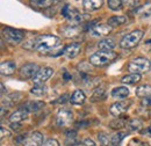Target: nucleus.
Instances as JSON below:
<instances>
[{
  "label": "nucleus",
  "mask_w": 151,
  "mask_h": 146,
  "mask_svg": "<svg viewBox=\"0 0 151 146\" xmlns=\"http://www.w3.org/2000/svg\"><path fill=\"white\" fill-rule=\"evenodd\" d=\"M64 44L54 35H41L35 37V50L42 55L58 56L64 52Z\"/></svg>",
  "instance_id": "1"
},
{
  "label": "nucleus",
  "mask_w": 151,
  "mask_h": 146,
  "mask_svg": "<svg viewBox=\"0 0 151 146\" xmlns=\"http://www.w3.org/2000/svg\"><path fill=\"white\" fill-rule=\"evenodd\" d=\"M117 58V54L114 51H98L90 57V63L94 66H106Z\"/></svg>",
  "instance_id": "2"
},
{
  "label": "nucleus",
  "mask_w": 151,
  "mask_h": 146,
  "mask_svg": "<svg viewBox=\"0 0 151 146\" xmlns=\"http://www.w3.org/2000/svg\"><path fill=\"white\" fill-rule=\"evenodd\" d=\"M143 37V31L142 30H134L132 33L127 34L126 36L123 37L120 42V47L123 48V49H130L136 47L139 41L142 39Z\"/></svg>",
  "instance_id": "3"
},
{
  "label": "nucleus",
  "mask_w": 151,
  "mask_h": 146,
  "mask_svg": "<svg viewBox=\"0 0 151 146\" xmlns=\"http://www.w3.org/2000/svg\"><path fill=\"white\" fill-rule=\"evenodd\" d=\"M150 66H151L150 62H149L148 59L141 57V58H136V59H134L132 62L129 63V65H128V70H129V72L139 74V73L149 71Z\"/></svg>",
  "instance_id": "4"
},
{
  "label": "nucleus",
  "mask_w": 151,
  "mask_h": 146,
  "mask_svg": "<svg viewBox=\"0 0 151 146\" xmlns=\"http://www.w3.org/2000/svg\"><path fill=\"white\" fill-rule=\"evenodd\" d=\"M2 36H4V38H5L9 44L15 45V44L20 43V42L23 39L24 35H23L22 31H20V30H18V29L5 28V29L2 30Z\"/></svg>",
  "instance_id": "5"
},
{
  "label": "nucleus",
  "mask_w": 151,
  "mask_h": 146,
  "mask_svg": "<svg viewBox=\"0 0 151 146\" xmlns=\"http://www.w3.org/2000/svg\"><path fill=\"white\" fill-rule=\"evenodd\" d=\"M72 120H73V114L68 108L60 109L57 114V125L58 127H62V128L68 127V125H70Z\"/></svg>",
  "instance_id": "6"
},
{
  "label": "nucleus",
  "mask_w": 151,
  "mask_h": 146,
  "mask_svg": "<svg viewBox=\"0 0 151 146\" xmlns=\"http://www.w3.org/2000/svg\"><path fill=\"white\" fill-rule=\"evenodd\" d=\"M40 66L37 64H34V63H28L26 65H23L19 71L20 78L22 79H29V78H34L36 75V73L40 71Z\"/></svg>",
  "instance_id": "7"
},
{
  "label": "nucleus",
  "mask_w": 151,
  "mask_h": 146,
  "mask_svg": "<svg viewBox=\"0 0 151 146\" xmlns=\"http://www.w3.org/2000/svg\"><path fill=\"white\" fill-rule=\"evenodd\" d=\"M52 73H54V70L51 67H42L33 78V82L35 85H43L52 75Z\"/></svg>",
  "instance_id": "8"
},
{
  "label": "nucleus",
  "mask_w": 151,
  "mask_h": 146,
  "mask_svg": "<svg viewBox=\"0 0 151 146\" xmlns=\"http://www.w3.org/2000/svg\"><path fill=\"white\" fill-rule=\"evenodd\" d=\"M23 146H41L43 144V135L41 132H33L28 137L23 138L22 140Z\"/></svg>",
  "instance_id": "9"
},
{
  "label": "nucleus",
  "mask_w": 151,
  "mask_h": 146,
  "mask_svg": "<svg viewBox=\"0 0 151 146\" xmlns=\"http://www.w3.org/2000/svg\"><path fill=\"white\" fill-rule=\"evenodd\" d=\"M130 106L129 101H121V102H115L114 104L111 106V114L114 116H121L122 114H124Z\"/></svg>",
  "instance_id": "10"
},
{
  "label": "nucleus",
  "mask_w": 151,
  "mask_h": 146,
  "mask_svg": "<svg viewBox=\"0 0 151 146\" xmlns=\"http://www.w3.org/2000/svg\"><path fill=\"white\" fill-rule=\"evenodd\" d=\"M112 28L113 27H111L109 24H96L95 27L91 29V33L93 36H107L112 31Z\"/></svg>",
  "instance_id": "11"
},
{
  "label": "nucleus",
  "mask_w": 151,
  "mask_h": 146,
  "mask_svg": "<svg viewBox=\"0 0 151 146\" xmlns=\"http://www.w3.org/2000/svg\"><path fill=\"white\" fill-rule=\"evenodd\" d=\"M80 51H81L80 44H78V43H72V44L65 47L63 55L66 56L68 58H75V57H77V56L80 54Z\"/></svg>",
  "instance_id": "12"
},
{
  "label": "nucleus",
  "mask_w": 151,
  "mask_h": 146,
  "mask_svg": "<svg viewBox=\"0 0 151 146\" xmlns=\"http://www.w3.org/2000/svg\"><path fill=\"white\" fill-rule=\"evenodd\" d=\"M15 69H17V65L14 62H11V60H7V62H2L1 65H0V71L2 75H11L15 72Z\"/></svg>",
  "instance_id": "13"
},
{
  "label": "nucleus",
  "mask_w": 151,
  "mask_h": 146,
  "mask_svg": "<svg viewBox=\"0 0 151 146\" xmlns=\"http://www.w3.org/2000/svg\"><path fill=\"white\" fill-rule=\"evenodd\" d=\"M104 4V0H83V6L86 11L93 12L99 9Z\"/></svg>",
  "instance_id": "14"
},
{
  "label": "nucleus",
  "mask_w": 151,
  "mask_h": 146,
  "mask_svg": "<svg viewBox=\"0 0 151 146\" xmlns=\"http://www.w3.org/2000/svg\"><path fill=\"white\" fill-rule=\"evenodd\" d=\"M27 117H28V111L21 108L9 116V121H11V123H20L21 121L26 120Z\"/></svg>",
  "instance_id": "15"
},
{
  "label": "nucleus",
  "mask_w": 151,
  "mask_h": 146,
  "mask_svg": "<svg viewBox=\"0 0 151 146\" xmlns=\"http://www.w3.org/2000/svg\"><path fill=\"white\" fill-rule=\"evenodd\" d=\"M44 107V103L42 101H29L27 102L26 104H23L21 108L24 110H27L28 112L32 111V112H36L38 110H41Z\"/></svg>",
  "instance_id": "16"
},
{
  "label": "nucleus",
  "mask_w": 151,
  "mask_h": 146,
  "mask_svg": "<svg viewBox=\"0 0 151 146\" xmlns=\"http://www.w3.org/2000/svg\"><path fill=\"white\" fill-rule=\"evenodd\" d=\"M114 47H115V42L112 38H105L98 43V48L100 51H112Z\"/></svg>",
  "instance_id": "17"
},
{
  "label": "nucleus",
  "mask_w": 151,
  "mask_h": 146,
  "mask_svg": "<svg viewBox=\"0 0 151 146\" xmlns=\"http://www.w3.org/2000/svg\"><path fill=\"white\" fill-rule=\"evenodd\" d=\"M126 128L128 130V132H135V131H139L143 128V122L138 118H132L127 122Z\"/></svg>",
  "instance_id": "18"
},
{
  "label": "nucleus",
  "mask_w": 151,
  "mask_h": 146,
  "mask_svg": "<svg viewBox=\"0 0 151 146\" xmlns=\"http://www.w3.org/2000/svg\"><path fill=\"white\" fill-rule=\"evenodd\" d=\"M80 30H81V27L72 24V26H68L64 29H62V34L65 37H75L80 33Z\"/></svg>",
  "instance_id": "19"
},
{
  "label": "nucleus",
  "mask_w": 151,
  "mask_h": 146,
  "mask_svg": "<svg viewBox=\"0 0 151 146\" xmlns=\"http://www.w3.org/2000/svg\"><path fill=\"white\" fill-rule=\"evenodd\" d=\"M85 100H86V96H85L84 92L80 91V89L75 91V93L72 94V96L70 97V101L73 104H83L85 102Z\"/></svg>",
  "instance_id": "20"
},
{
  "label": "nucleus",
  "mask_w": 151,
  "mask_h": 146,
  "mask_svg": "<svg viewBox=\"0 0 151 146\" xmlns=\"http://www.w3.org/2000/svg\"><path fill=\"white\" fill-rule=\"evenodd\" d=\"M128 95H129V89L124 86L116 87L112 91V96L115 99H126Z\"/></svg>",
  "instance_id": "21"
},
{
  "label": "nucleus",
  "mask_w": 151,
  "mask_h": 146,
  "mask_svg": "<svg viewBox=\"0 0 151 146\" xmlns=\"http://www.w3.org/2000/svg\"><path fill=\"white\" fill-rule=\"evenodd\" d=\"M139 80H141V75H139V74L130 73V74H128V75H124V77L121 79V82L127 84V85H135V84H137Z\"/></svg>",
  "instance_id": "22"
},
{
  "label": "nucleus",
  "mask_w": 151,
  "mask_h": 146,
  "mask_svg": "<svg viewBox=\"0 0 151 146\" xmlns=\"http://www.w3.org/2000/svg\"><path fill=\"white\" fill-rule=\"evenodd\" d=\"M136 95L138 97H148L151 96V86L150 85H142L136 89Z\"/></svg>",
  "instance_id": "23"
},
{
  "label": "nucleus",
  "mask_w": 151,
  "mask_h": 146,
  "mask_svg": "<svg viewBox=\"0 0 151 146\" xmlns=\"http://www.w3.org/2000/svg\"><path fill=\"white\" fill-rule=\"evenodd\" d=\"M54 4V0H30V5L37 8H48Z\"/></svg>",
  "instance_id": "24"
},
{
  "label": "nucleus",
  "mask_w": 151,
  "mask_h": 146,
  "mask_svg": "<svg viewBox=\"0 0 151 146\" xmlns=\"http://www.w3.org/2000/svg\"><path fill=\"white\" fill-rule=\"evenodd\" d=\"M127 136V132H117L112 136L111 138V145L112 146H120L121 142L123 140V138Z\"/></svg>",
  "instance_id": "25"
},
{
  "label": "nucleus",
  "mask_w": 151,
  "mask_h": 146,
  "mask_svg": "<svg viewBox=\"0 0 151 146\" xmlns=\"http://www.w3.org/2000/svg\"><path fill=\"white\" fill-rule=\"evenodd\" d=\"M127 21V18L123 15H119V16H112L108 20V24L111 27H116V26H121Z\"/></svg>",
  "instance_id": "26"
},
{
  "label": "nucleus",
  "mask_w": 151,
  "mask_h": 146,
  "mask_svg": "<svg viewBox=\"0 0 151 146\" xmlns=\"http://www.w3.org/2000/svg\"><path fill=\"white\" fill-rule=\"evenodd\" d=\"M137 13L141 15V16H143V18H148V16H150L151 15V2H147L144 6H142V7H139L138 9H137Z\"/></svg>",
  "instance_id": "27"
},
{
  "label": "nucleus",
  "mask_w": 151,
  "mask_h": 146,
  "mask_svg": "<svg viewBox=\"0 0 151 146\" xmlns=\"http://www.w3.org/2000/svg\"><path fill=\"white\" fill-rule=\"evenodd\" d=\"M78 143L77 140V132L76 131H69L66 133V140H65V144L68 146H73Z\"/></svg>",
  "instance_id": "28"
},
{
  "label": "nucleus",
  "mask_w": 151,
  "mask_h": 146,
  "mask_svg": "<svg viewBox=\"0 0 151 146\" xmlns=\"http://www.w3.org/2000/svg\"><path fill=\"white\" fill-rule=\"evenodd\" d=\"M126 125H127V121L123 120V118H116V120H113L109 123V127L112 129H122Z\"/></svg>",
  "instance_id": "29"
},
{
  "label": "nucleus",
  "mask_w": 151,
  "mask_h": 146,
  "mask_svg": "<svg viewBox=\"0 0 151 146\" xmlns=\"http://www.w3.org/2000/svg\"><path fill=\"white\" fill-rule=\"evenodd\" d=\"M30 93L34 94V95H37V96H42V95H44L47 93V87L44 85H35L32 88Z\"/></svg>",
  "instance_id": "30"
},
{
  "label": "nucleus",
  "mask_w": 151,
  "mask_h": 146,
  "mask_svg": "<svg viewBox=\"0 0 151 146\" xmlns=\"http://www.w3.org/2000/svg\"><path fill=\"white\" fill-rule=\"evenodd\" d=\"M123 5V0H108V7L112 11H119Z\"/></svg>",
  "instance_id": "31"
},
{
  "label": "nucleus",
  "mask_w": 151,
  "mask_h": 146,
  "mask_svg": "<svg viewBox=\"0 0 151 146\" xmlns=\"http://www.w3.org/2000/svg\"><path fill=\"white\" fill-rule=\"evenodd\" d=\"M104 95H105V91H104V88H98V89H95L94 93H93V95H92V101H100V100H102L104 99Z\"/></svg>",
  "instance_id": "32"
},
{
  "label": "nucleus",
  "mask_w": 151,
  "mask_h": 146,
  "mask_svg": "<svg viewBox=\"0 0 151 146\" xmlns=\"http://www.w3.org/2000/svg\"><path fill=\"white\" fill-rule=\"evenodd\" d=\"M98 137H99V140H100V143L102 144V146H108V144L111 143V142H109V138H108V135L105 133V132H100V133L98 135Z\"/></svg>",
  "instance_id": "33"
},
{
  "label": "nucleus",
  "mask_w": 151,
  "mask_h": 146,
  "mask_svg": "<svg viewBox=\"0 0 151 146\" xmlns=\"http://www.w3.org/2000/svg\"><path fill=\"white\" fill-rule=\"evenodd\" d=\"M138 1L139 0H123V6L124 7H128V8L136 7L138 5Z\"/></svg>",
  "instance_id": "34"
},
{
  "label": "nucleus",
  "mask_w": 151,
  "mask_h": 146,
  "mask_svg": "<svg viewBox=\"0 0 151 146\" xmlns=\"http://www.w3.org/2000/svg\"><path fill=\"white\" fill-rule=\"evenodd\" d=\"M142 107H143L144 109L151 108V96L144 97V100H142Z\"/></svg>",
  "instance_id": "35"
},
{
  "label": "nucleus",
  "mask_w": 151,
  "mask_h": 146,
  "mask_svg": "<svg viewBox=\"0 0 151 146\" xmlns=\"http://www.w3.org/2000/svg\"><path fill=\"white\" fill-rule=\"evenodd\" d=\"M129 146H149L147 143H144V142H141V140H137V139H132V142H130V144Z\"/></svg>",
  "instance_id": "36"
},
{
  "label": "nucleus",
  "mask_w": 151,
  "mask_h": 146,
  "mask_svg": "<svg viewBox=\"0 0 151 146\" xmlns=\"http://www.w3.org/2000/svg\"><path fill=\"white\" fill-rule=\"evenodd\" d=\"M43 146H59V143L57 142L56 139H48Z\"/></svg>",
  "instance_id": "37"
},
{
  "label": "nucleus",
  "mask_w": 151,
  "mask_h": 146,
  "mask_svg": "<svg viewBox=\"0 0 151 146\" xmlns=\"http://www.w3.org/2000/svg\"><path fill=\"white\" fill-rule=\"evenodd\" d=\"M83 144H84V146H95V143L92 139H90V138H86V139L83 142Z\"/></svg>",
  "instance_id": "38"
},
{
  "label": "nucleus",
  "mask_w": 151,
  "mask_h": 146,
  "mask_svg": "<svg viewBox=\"0 0 151 146\" xmlns=\"http://www.w3.org/2000/svg\"><path fill=\"white\" fill-rule=\"evenodd\" d=\"M11 136V132L8 131V130H6V129L4 128H1V138H5V137H9Z\"/></svg>",
  "instance_id": "39"
},
{
  "label": "nucleus",
  "mask_w": 151,
  "mask_h": 146,
  "mask_svg": "<svg viewBox=\"0 0 151 146\" xmlns=\"http://www.w3.org/2000/svg\"><path fill=\"white\" fill-rule=\"evenodd\" d=\"M11 128H12V130H14V131H18L21 127H20V123H12L11 124Z\"/></svg>",
  "instance_id": "40"
},
{
  "label": "nucleus",
  "mask_w": 151,
  "mask_h": 146,
  "mask_svg": "<svg viewBox=\"0 0 151 146\" xmlns=\"http://www.w3.org/2000/svg\"><path fill=\"white\" fill-rule=\"evenodd\" d=\"M68 97H69L68 95H63L62 97H59V100H58V102H59V103H62V102H65V101H66L65 99H68Z\"/></svg>",
  "instance_id": "41"
},
{
  "label": "nucleus",
  "mask_w": 151,
  "mask_h": 146,
  "mask_svg": "<svg viewBox=\"0 0 151 146\" xmlns=\"http://www.w3.org/2000/svg\"><path fill=\"white\" fill-rule=\"evenodd\" d=\"M0 86H1V94H5L6 89H5V86H4V84H1Z\"/></svg>",
  "instance_id": "42"
},
{
  "label": "nucleus",
  "mask_w": 151,
  "mask_h": 146,
  "mask_svg": "<svg viewBox=\"0 0 151 146\" xmlns=\"http://www.w3.org/2000/svg\"><path fill=\"white\" fill-rule=\"evenodd\" d=\"M58 1H60V0H54V2H55V4H57Z\"/></svg>",
  "instance_id": "43"
},
{
  "label": "nucleus",
  "mask_w": 151,
  "mask_h": 146,
  "mask_svg": "<svg viewBox=\"0 0 151 146\" xmlns=\"http://www.w3.org/2000/svg\"><path fill=\"white\" fill-rule=\"evenodd\" d=\"M150 129H151V125H150Z\"/></svg>",
  "instance_id": "44"
},
{
  "label": "nucleus",
  "mask_w": 151,
  "mask_h": 146,
  "mask_svg": "<svg viewBox=\"0 0 151 146\" xmlns=\"http://www.w3.org/2000/svg\"><path fill=\"white\" fill-rule=\"evenodd\" d=\"M150 63H151V60H150Z\"/></svg>",
  "instance_id": "45"
}]
</instances>
